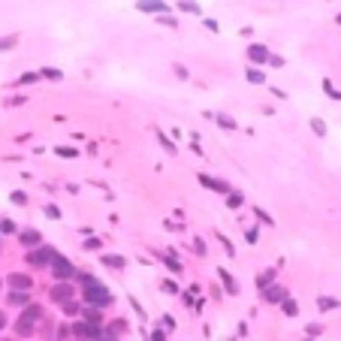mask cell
<instances>
[{
	"instance_id": "6da1fadb",
	"label": "cell",
	"mask_w": 341,
	"mask_h": 341,
	"mask_svg": "<svg viewBox=\"0 0 341 341\" xmlns=\"http://www.w3.org/2000/svg\"><path fill=\"white\" fill-rule=\"evenodd\" d=\"M79 284H82V296L88 305H94V308H103V305H109L112 296L106 290V284H100L94 275H79Z\"/></svg>"
},
{
	"instance_id": "7a4b0ae2",
	"label": "cell",
	"mask_w": 341,
	"mask_h": 341,
	"mask_svg": "<svg viewBox=\"0 0 341 341\" xmlns=\"http://www.w3.org/2000/svg\"><path fill=\"white\" fill-rule=\"evenodd\" d=\"M48 269H51V275H55L58 281H69V278H76L79 272H76V266L69 263L64 254H55V260L48 263Z\"/></svg>"
},
{
	"instance_id": "3957f363",
	"label": "cell",
	"mask_w": 341,
	"mask_h": 341,
	"mask_svg": "<svg viewBox=\"0 0 341 341\" xmlns=\"http://www.w3.org/2000/svg\"><path fill=\"white\" fill-rule=\"evenodd\" d=\"M55 254L58 250L51 248V245H43V248H33V250H27V263L33 266V269H43V266H48L51 260H55Z\"/></svg>"
},
{
	"instance_id": "277c9868",
	"label": "cell",
	"mask_w": 341,
	"mask_h": 341,
	"mask_svg": "<svg viewBox=\"0 0 341 341\" xmlns=\"http://www.w3.org/2000/svg\"><path fill=\"white\" fill-rule=\"evenodd\" d=\"M40 317H43V308H37V305H30V308H24V314H22V320H19V332H22V335H30Z\"/></svg>"
},
{
	"instance_id": "5b68a950",
	"label": "cell",
	"mask_w": 341,
	"mask_h": 341,
	"mask_svg": "<svg viewBox=\"0 0 341 341\" xmlns=\"http://www.w3.org/2000/svg\"><path fill=\"white\" fill-rule=\"evenodd\" d=\"M136 9L151 12V15H163V12H169V3H163V0H136Z\"/></svg>"
},
{
	"instance_id": "8992f818",
	"label": "cell",
	"mask_w": 341,
	"mask_h": 341,
	"mask_svg": "<svg viewBox=\"0 0 341 341\" xmlns=\"http://www.w3.org/2000/svg\"><path fill=\"white\" fill-rule=\"evenodd\" d=\"M200 184L208 187V190H214V193H229V190H232V187L224 182V178H211V175H205V172H200Z\"/></svg>"
},
{
	"instance_id": "52a82bcc",
	"label": "cell",
	"mask_w": 341,
	"mask_h": 341,
	"mask_svg": "<svg viewBox=\"0 0 341 341\" xmlns=\"http://www.w3.org/2000/svg\"><path fill=\"white\" fill-rule=\"evenodd\" d=\"M6 284L12 287V290H30V287H33L30 275H24V272H9L6 275Z\"/></svg>"
},
{
	"instance_id": "ba28073f",
	"label": "cell",
	"mask_w": 341,
	"mask_h": 341,
	"mask_svg": "<svg viewBox=\"0 0 341 341\" xmlns=\"http://www.w3.org/2000/svg\"><path fill=\"white\" fill-rule=\"evenodd\" d=\"M48 296H51V302H69V296H73V287H69L67 281H61V284H55V287H51V290H48Z\"/></svg>"
},
{
	"instance_id": "9c48e42d",
	"label": "cell",
	"mask_w": 341,
	"mask_h": 341,
	"mask_svg": "<svg viewBox=\"0 0 341 341\" xmlns=\"http://www.w3.org/2000/svg\"><path fill=\"white\" fill-rule=\"evenodd\" d=\"M269 55H272V51H269L266 45H260V43L248 45V61H250V64H266V61H269Z\"/></svg>"
},
{
	"instance_id": "30bf717a",
	"label": "cell",
	"mask_w": 341,
	"mask_h": 341,
	"mask_svg": "<svg viewBox=\"0 0 341 341\" xmlns=\"http://www.w3.org/2000/svg\"><path fill=\"white\" fill-rule=\"evenodd\" d=\"M19 239H22V245H24L27 250H33V248H40V245H43L40 229H22V232H19Z\"/></svg>"
},
{
	"instance_id": "8fae6325",
	"label": "cell",
	"mask_w": 341,
	"mask_h": 341,
	"mask_svg": "<svg viewBox=\"0 0 341 341\" xmlns=\"http://www.w3.org/2000/svg\"><path fill=\"white\" fill-rule=\"evenodd\" d=\"M260 293H263V302H272V305H275V302H281L284 296H290V293H287L281 284H269L266 290H260Z\"/></svg>"
},
{
	"instance_id": "7c38bea8",
	"label": "cell",
	"mask_w": 341,
	"mask_h": 341,
	"mask_svg": "<svg viewBox=\"0 0 341 341\" xmlns=\"http://www.w3.org/2000/svg\"><path fill=\"white\" fill-rule=\"evenodd\" d=\"M100 263L109 269H127V257H121V254H103Z\"/></svg>"
},
{
	"instance_id": "4fadbf2b",
	"label": "cell",
	"mask_w": 341,
	"mask_h": 341,
	"mask_svg": "<svg viewBox=\"0 0 341 341\" xmlns=\"http://www.w3.org/2000/svg\"><path fill=\"white\" fill-rule=\"evenodd\" d=\"M85 323H91V326H97V329H103V317H100V308H85Z\"/></svg>"
},
{
	"instance_id": "5bb4252c",
	"label": "cell",
	"mask_w": 341,
	"mask_h": 341,
	"mask_svg": "<svg viewBox=\"0 0 341 341\" xmlns=\"http://www.w3.org/2000/svg\"><path fill=\"white\" fill-rule=\"evenodd\" d=\"M218 278H221V284L227 287V293H239V287H236V281H232V275L227 272V269H218Z\"/></svg>"
},
{
	"instance_id": "9a60e30c",
	"label": "cell",
	"mask_w": 341,
	"mask_h": 341,
	"mask_svg": "<svg viewBox=\"0 0 341 341\" xmlns=\"http://www.w3.org/2000/svg\"><path fill=\"white\" fill-rule=\"evenodd\" d=\"M6 299H9V305H27L30 302V290H12Z\"/></svg>"
},
{
	"instance_id": "2e32d148",
	"label": "cell",
	"mask_w": 341,
	"mask_h": 341,
	"mask_svg": "<svg viewBox=\"0 0 341 341\" xmlns=\"http://www.w3.org/2000/svg\"><path fill=\"white\" fill-rule=\"evenodd\" d=\"M281 308H284L287 317H296V314H299V302L290 299V296H284V299H281Z\"/></svg>"
},
{
	"instance_id": "e0dca14e",
	"label": "cell",
	"mask_w": 341,
	"mask_h": 341,
	"mask_svg": "<svg viewBox=\"0 0 341 341\" xmlns=\"http://www.w3.org/2000/svg\"><path fill=\"white\" fill-rule=\"evenodd\" d=\"M40 79H48V82H61L64 79V73L58 67H45V69H40Z\"/></svg>"
},
{
	"instance_id": "ac0fdd59",
	"label": "cell",
	"mask_w": 341,
	"mask_h": 341,
	"mask_svg": "<svg viewBox=\"0 0 341 341\" xmlns=\"http://www.w3.org/2000/svg\"><path fill=\"white\" fill-rule=\"evenodd\" d=\"M227 205H229V208H242V205H245V193L229 190V193H227Z\"/></svg>"
},
{
	"instance_id": "d6986e66",
	"label": "cell",
	"mask_w": 341,
	"mask_h": 341,
	"mask_svg": "<svg viewBox=\"0 0 341 341\" xmlns=\"http://www.w3.org/2000/svg\"><path fill=\"white\" fill-rule=\"evenodd\" d=\"M338 299H332V296H317V308L320 311H332V308H338Z\"/></svg>"
},
{
	"instance_id": "ffe728a7",
	"label": "cell",
	"mask_w": 341,
	"mask_h": 341,
	"mask_svg": "<svg viewBox=\"0 0 341 341\" xmlns=\"http://www.w3.org/2000/svg\"><path fill=\"white\" fill-rule=\"evenodd\" d=\"M245 76H248L250 85H263V82H266V76H263V69H260V67H248V73H245Z\"/></svg>"
},
{
	"instance_id": "44dd1931",
	"label": "cell",
	"mask_w": 341,
	"mask_h": 341,
	"mask_svg": "<svg viewBox=\"0 0 341 341\" xmlns=\"http://www.w3.org/2000/svg\"><path fill=\"white\" fill-rule=\"evenodd\" d=\"M269 284H275V269H266V272L257 278V287H260V290H266Z\"/></svg>"
},
{
	"instance_id": "7402d4cb",
	"label": "cell",
	"mask_w": 341,
	"mask_h": 341,
	"mask_svg": "<svg viewBox=\"0 0 341 341\" xmlns=\"http://www.w3.org/2000/svg\"><path fill=\"white\" fill-rule=\"evenodd\" d=\"M19 45V33H9V37H3L0 40V55H3V51H9V48H15Z\"/></svg>"
},
{
	"instance_id": "603a6c76",
	"label": "cell",
	"mask_w": 341,
	"mask_h": 341,
	"mask_svg": "<svg viewBox=\"0 0 341 341\" xmlns=\"http://www.w3.org/2000/svg\"><path fill=\"white\" fill-rule=\"evenodd\" d=\"M178 9L190 12V15H200V3H193V0H178Z\"/></svg>"
},
{
	"instance_id": "cb8c5ba5",
	"label": "cell",
	"mask_w": 341,
	"mask_h": 341,
	"mask_svg": "<svg viewBox=\"0 0 341 341\" xmlns=\"http://www.w3.org/2000/svg\"><path fill=\"white\" fill-rule=\"evenodd\" d=\"M157 139H160V145H163V151H169V154H175V151H178V148H175V142H169V136H166V133H160V130H157Z\"/></svg>"
},
{
	"instance_id": "d4e9b609",
	"label": "cell",
	"mask_w": 341,
	"mask_h": 341,
	"mask_svg": "<svg viewBox=\"0 0 341 341\" xmlns=\"http://www.w3.org/2000/svg\"><path fill=\"white\" fill-rule=\"evenodd\" d=\"M218 124H221V127H224V130H236V127H239V124H236V121H232L229 115H224V112L218 115Z\"/></svg>"
},
{
	"instance_id": "484cf974",
	"label": "cell",
	"mask_w": 341,
	"mask_h": 341,
	"mask_svg": "<svg viewBox=\"0 0 341 341\" xmlns=\"http://www.w3.org/2000/svg\"><path fill=\"white\" fill-rule=\"evenodd\" d=\"M58 157H79V148H69V145H58L55 148Z\"/></svg>"
},
{
	"instance_id": "4316f807",
	"label": "cell",
	"mask_w": 341,
	"mask_h": 341,
	"mask_svg": "<svg viewBox=\"0 0 341 341\" xmlns=\"http://www.w3.org/2000/svg\"><path fill=\"white\" fill-rule=\"evenodd\" d=\"M157 22H160V24H166V27H178V19H175V15H169V12L157 15Z\"/></svg>"
},
{
	"instance_id": "83f0119b",
	"label": "cell",
	"mask_w": 341,
	"mask_h": 341,
	"mask_svg": "<svg viewBox=\"0 0 341 341\" xmlns=\"http://www.w3.org/2000/svg\"><path fill=\"white\" fill-rule=\"evenodd\" d=\"M323 91H326V94H329V97H332V100H341V94H338V91H335V85H332V82H329V79H323Z\"/></svg>"
},
{
	"instance_id": "f1b7e54d",
	"label": "cell",
	"mask_w": 341,
	"mask_h": 341,
	"mask_svg": "<svg viewBox=\"0 0 341 341\" xmlns=\"http://www.w3.org/2000/svg\"><path fill=\"white\" fill-rule=\"evenodd\" d=\"M9 232H15V224L9 218H3V221H0V236H9Z\"/></svg>"
},
{
	"instance_id": "f546056e",
	"label": "cell",
	"mask_w": 341,
	"mask_h": 341,
	"mask_svg": "<svg viewBox=\"0 0 341 341\" xmlns=\"http://www.w3.org/2000/svg\"><path fill=\"white\" fill-rule=\"evenodd\" d=\"M12 203L15 205H27V193L24 190H12Z\"/></svg>"
},
{
	"instance_id": "4dcf8cb0",
	"label": "cell",
	"mask_w": 341,
	"mask_h": 341,
	"mask_svg": "<svg viewBox=\"0 0 341 341\" xmlns=\"http://www.w3.org/2000/svg\"><path fill=\"white\" fill-rule=\"evenodd\" d=\"M190 248H193V254H196V257H205V242H203V239H193Z\"/></svg>"
},
{
	"instance_id": "1f68e13d",
	"label": "cell",
	"mask_w": 341,
	"mask_h": 341,
	"mask_svg": "<svg viewBox=\"0 0 341 341\" xmlns=\"http://www.w3.org/2000/svg\"><path fill=\"white\" fill-rule=\"evenodd\" d=\"M37 79H40V73H24V76H22L19 82H15V85H19V88H22V85H33Z\"/></svg>"
},
{
	"instance_id": "d6a6232c",
	"label": "cell",
	"mask_w": 341,
	"mask_h": 341,
	"mask_svg": "<svg viewBox=\"0 0 341 341\" xmlns=\"http://www.w3.org/2000/svg\"><path fill=\"white\" fill-rule=\"evenodd\" d=\"M311 130H314L317 136H326V124H323L320 118H314V121H311Z\"/></svg>"
},
{
	"instance_id": "836d02e7",
	"label": "cell",
	"mask_w": 341,
	"mask_h": 341,
	"mask_svg": "<svg viewBox=\"0 0 341 341\" xmlns=\"http://www.w3.org/2000/svg\"><path fill=\"white\" fill-rule=\"evenodd\" d=\"M160 287H163V293H169V296H175V293H182V290H178V284H175V281H163V284H160Z\"/></svg>"
},
{
	"instance_id": "e575fe53",
	"label": "cell",
	"mask_w": 341,
	"mask_h": 341,
	"mask_svg": "<svg viewBox=\"0 0 341 341\" xmlns=\"http://www.w3.org/2000/svg\"><path fill=\"white\" fill-rule=\"evenodd\" d=\"M184 293H187V296H184V302H187V305H193V302H196V293H200V287L193 284V287H187Z\"/></svg>"
},
{
	"instance_id": "d590c367",
	"label": "cell",
	"mask_w": 341,
	"mask_h": 341,
	"mask_svg": "<svg viewBox=\"0 0 341 341\" xmlns=\"http://www.w3.org/2000/svg\"><path fill=\"white\" fill-rule=\"evenodd\" d=\"M254 214H257V218H260V224H269V227H272L275 221H272V214H266L263 208H254Z\"/></svg>"
},
{
	"instance_id": "8d00e7d4",
	"label": "cell",
	"mask_w": 341,
	"mask_h": 341,
	"mask_svg": "<svg viewBox=\"0 0 341 341\" xmlns=\"http://www.w3.org/2000/svg\"><path fill=\"white\" fill-rule=\"evenodd\" d=\"M218 236H221V232H218ZM221 245H224V250H227L229 257H236V248H232V242H229L227 236H221Z\"/></svg>"
},
{
	"instance_id": "74e56055",
	"label": "cell",
	"mask_w": 341,
	"mask_h": 341,
	"mask_svg": "<svg viewBox=\"0 0 341 341\" xmlns=\"http://www.w3.org/2000/svg\"><path fill=\"white\" fill-rule=\"evenodd\" d=\"M45 214H48V218H55V221H61V208H58V205H51V203L45 205Z\"/></svg>"
},
{
	"instance_id": "f35d334b",
	"label": "cell",
	"mask_w": 341,
	"mask_h": 341,
	"mask_svg": "<svg viewBox=\"0 0 341 341\" xmlns=\"http://www.w3.org/2000/svg\"><path fill=\"white\" fill-rule=\"evenodd\" d=\"M245 239L254 245V242H257V229H254V227H248V229H245Z\"/></svg>"
},
{
	"instance_id": "ab89813d",
	"label": "cell",
	"mask_w": 341,
	"mask_h": 341,
	"mask_svg": "<svg viewBox=\"0 0 341 341\" xmlns=\"http://www.w3.org/2000/svg\"><path fill=\"white\" fill-rule=\"evenodd\" d=\"M85 250H100V239H88L85 242Z\"/></svg>"
},
{
	"instance_id": "60d3db41",
	"label": "cell",
	"mask_w": 341,
	"mask_h": 341,
	"mask_svg": "<svg viewBox=\"0 0 341 341\" xmlns=\"http://www.w3.org/2000/svg\"><path fill=\"white\" fill-rule=\"evenodd\" d=\"M64 311L67 314H79V305L76 302H64Z\"/></svg>"
},
{
	"instance_id": "b9f144b4",
	"label": "cell",
	"mask_w": 341,
	"mask_h": 341,
	"mask_svg": "<svg viewBox=\"0 0 341 341\" xmlns=\"http://www.w3.org/2000/svg\"><path fill=\"white\" fill-rule=\"evenodd\" d=\"M203 24H205V27H208V30H211V33H218V30H221V27H218V22H214V19H205V22H203Z\"/></svg>"
},
{
	"instance_id": "7bdbcfd3",
	"label": "cell",
	"mask_w": 341,
	"mask_h": 341,
	"mask_svg": "<svg viewBox=\"0 0 341 341\" xmlns=\"http://www.w3.org/2000/svg\"><path fill=\"white\" fill-rule=\"evenodd\" d=\"M172 69H175V73H178V79H187V69H184L182 64H172Z\"/></svg>"
},
{
	"instance_id": "ee69618b",
	"label": "cell",
	"mask_w": 341,
	"mask_h": 341,
	"mask_svg": "<svg viewBox=\"0 0 341 341\" xmlns=\"http://www.w3.org/2000/svg\"><path fill=\"white\" fill-rule=\"evenodd\" d=\"M266 64H272V67H284V58H278V55H269V61Z\"/></svg>"
},
{
	"instance_id": "f6af8a7d",
	"label": "cell",
	"mask_w": 341,
	"mask_h": 341,
	"mask_svg": "<svg viewBox=\"0 0 341 341\" xmlns=\"http://www.w3.org/2000/svg\"><path fill=\"white\" fill-rule=\"evenodd\" d=\"M323 329H320V323H311V326H308V335H320Z\"/></svg>"
},
{
	"instance_id": "bcb514c9",
	"label": "cell",
	"mask_w": 341,
	"mask_h": 341,
	"mask_svg": "<svg viewBox=\"0 0 341 341\" xmlns=\"http://www.w3.org/2000/svg\"><path fill=\"white\" fill-rule=\"evenodd\" d=\"M163 329H175V320L172 317H163Z\"/></svg>"
},
{
	"instance_id": "7dc6e473",
	"label": "cell",
	"mask_w": 341,
	"mask_h": 341,
	"mask_svg": "<svg viewBox=\"0 0 341 341\" xmlns=\"http://www.w3.org/2000/svg\"><path fill=\"white\" fill-rule=\"evenodd\" d=\"M151 341H166V335H163V329H157V332L151 335Z\"/></svg>"
},
{
	"instance_id": "c3c4849f",
	"label": "cell",
	"mask_w": 341,
	"mask_h": 341,
	"mask_svg": "<svg viewBox=\"0 0 341 341\" xmlns=\"http://www.w3.org/2000/svg\"><path fill=\"white\" fill-rule=\"evenodd\" d=\"M24 103V97H12V100H6V106H22Z\"/></svg>"
},
{
	"instance_id": "681fc988",
	"label": "cell",
	"mask_w": 341,
	"mask_h": 341,
	"mask_svg": "<svg viewBox=\"0 0 341 341\" xmlns=\"http://www.w3.org/2000/svg\"><path fill=\"white\" fill-rule=\"evenodd\" d=\"M3 326H6V314H3V311H0V329H3Z\"/></svg>"
},
{
	"instance_id": "f907efd6",
	"label": "cell",
	"mask_w": 341,
	"mask_h": 341,
	"mask_svg": "<svg viewBox=\"0 0 341 341\" xmlns=\"http://www.w3.org/2000/svg\"><path fill=\"white\" fill-rule=\"evenodd\" d=\"M335 22H338V24H341V12H338V19H335Z\"/></svg>"
},
{
	"instance_id": "816d5d0a",
	"label": "cell",
	"mask_w": 341,
	"mask_h": 341,
	"mask_svg": "<svg viewBox=\"0 0 341 341\" xmlns=\"http://www.w3.org/2000/svg\"><path fill=\"white\" fill-rule=\"evenodd\" d=\"M0 287H3V278H0Z\"/></svg>"
},
{
	"instance_id": "f5cc1de1",
	"label": "cell",
	"mask_w": 341,
	"mask_h": 341,
	"mask_svg": "<svg viewBox=\"0 0 341 341\" xmlns=\"http://www.w3.org/2000/svg\"><path fill=\"white\" fill-rule=\"evenodd\" d=\"M305 341H311V338H305Z\"/></svg>"
}]
</instances>
